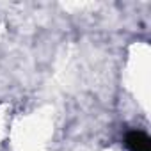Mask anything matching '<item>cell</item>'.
<instances>
[{"mask_svg":"<svg viewBox=\"0 0 151 151\" xmlns=\"http://www.w3.org/2000/svg\"><path fill=\"white\" fill-rule=\"evenodd\" d=\"M126 146L130 151H151V140L142 132H130L126 135Z\"/></svg>","mask_w":151,"mask_h":151,"instance_id":"6da1fadb","label":"cell"}]
</instances>
